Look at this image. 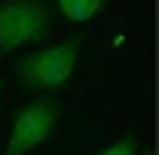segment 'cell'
I'll return each mask as SVG.
<instances>
[{"label":"cell","instance_id":"5b68a950","mask_svg":"<svg viewBox=\"0 0 159 155\" xmlns=\"http://www.w3.org/2000/svg\"><path fill=\"white\" fill-rule=\"evenodd\" d=\"M98 155H138V137L127 134V137H119L116 144H109L105 152H98Z\"/></svg>","mask_w":159,"mask_h":155},{"label":"cell","instance_id":"277c9868","mask_svg":"<svg viewBox=\"0 0 159 155\" xmlns=\"http://www.w3.org/2000/svg\"><path fill=\"white\" fill-rule=\"evenodd\" d=\"M58 7L69 22H87L105 7V0H58Z\"/></svg>","mask_w":159,"mask_h":155},{"label":"cell","instance_id":"3957f363","mask_svg":"<svg viewBox=\"0 0 159 155\" xmlns=\"http://www.w3.org/2000/svg\"><path fill=\"white\" fill-rule=\"evenodd\" d=\"M47 7L40 0H4L0 4V51H15L47 36Z\"/></svg>","mask_w":159,"mask_h":155},{"label":"cell","instance_id":"6da1fadb","mask_svg":"<svg viewBox=\"0 0 159 155\" xmlns=\"http://www.w3.org/2000/svg\"><path fill=\"white\" fill-rule=\"evenodd\" d=\"M80 51H83V40H61L54 47L33 51L18 61V83L25 90H61L76 72Z\"/></svg>","mask_w":159,"mask_h":155},{"label":"cell","instance_id":"7a4b0ae2","mask_svg":"<svg viewBox=\"0 0 159 155\" xmlns=\"http://www.w3.org/2000/svg\"><path fill=\"white\" fill-rule=\"evenodd\" d=\"M61 123V105L58 101H47V97H36L22 108L15 123H11V137L4 155H29L33 148H40Z\"/></svg>","mask_w":159,"mask_h":155}]
</instances>
